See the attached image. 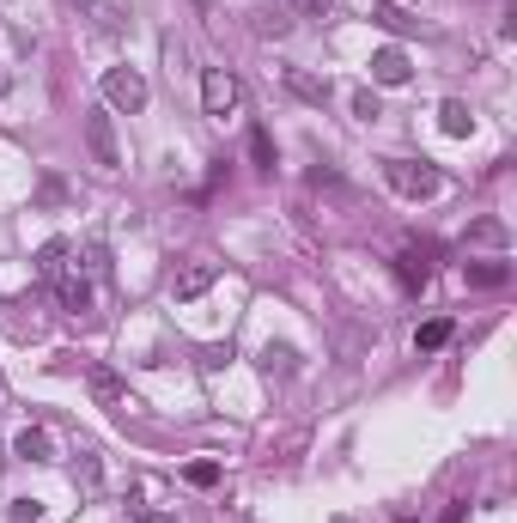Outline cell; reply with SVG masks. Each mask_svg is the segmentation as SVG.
Instances as JSON below:
<instances>
[{"label": "cell", "mask_w": 517, "mask_h": 523, "mask_svg": "<svg viewBox=\"0 0 517 523\" xmlns=\"http://www.w3.org/2000/svg\"><path fill=\"white\" fill-rule=\"evenodd\" d=\"M384 177H390V189H396V195H408V201H426V195L445 189L438 165H426V159H384Z\"/></svg>", "instance_id": "6da1fadb"}, {"label": "cell", "mask_w": 517, "mask_h": 523, "mask_svg": "<svg viewBox=\"0 0 517 523\" xmlns=\"http://www.w3.org/2000/svg\"><path fill=\"white\" fill-rule=\"evenodd\" d=\"M201 110L207 116H238L244 110V80L232 67H207L201 73Z\"/></svg>", "instance_id": "7a4b0ae2"}, {"label": "cell", "mask_w": 517, "mask_h": 523, "mask_svg": "<svg viewBox=\"0 0 517 523\" xmlns=\"http://www.w3.org/2000/svg\"><path fill=\"white\" fill-rule=\"evenodd\" d=\"M146 98H153V92H146V80H140L134 67H110V73H104V104H110V110L140 116V110H146Z\"/></svg>", "instance_id": "3957f363"}, {"label": "cell", "mask_w": 517, "mask_h": 523, "mask_svg": "<svg viewBox=\"0 0 517 523\" xmlns=\"http://www.w3.org/2000/svg\"><path fill=\"white\" fill-rule=\"evenodd\" d=\"M86 146H92V165H104V171H116L122 165V146H116V128H110V116L98 110V116H86Z\"/></svg>", "instance_id": "277c9868"}, {"label": "cell", "mask_w": 517, "mask_h": 523, "mask_svg": "<svg viewBox=\"0 0 517 523\" xmlns=\"http://www.w3.org/2000/svg\"><path fill=\"white\" fill-rule=\"evenodd\" d=\"M92 402H98V408H110V414H128V408H134V396H128V384L116 378V371H104V365L92 371Z\"/></svg>", "instance_id": "5b68a950"}, {"label": "cell", "mask_w": 517, "mask_h": 523, "mask_svg": "<svg viewBox=\"0 0 517 523\" xmlns=\"http://www.w3.org/2000/svg\"><path fill=\"white\" fill-rule=\"evenodd\" d=\"M408 73H414V67H408V55H402L396 43H384V49L372 55V86H408Z\"/></svg>", "instance_id": "8992f818"}, {"label": "cell", "mask_w": 517, "mask_h": 523, "mask_svg": "<svg viewBox=\"0 0 517 523\" xmlns=\"http://www.w3.org/2000/svg\"><path fill=\"white\" fill-rule=\"evenodd\" d=\"M213 280H219V262H189V268H177L171 292H177V298H201Z\"/></svg>", "instance_id": "52a82bcc"}, {"label": "cell", "mask_w": 517, "mask_h": 523, "mask_svg": "<svg viewBox=\"0 0 517 523\" xmlns=\"http://www.w3.org/2000/svg\"><path fill=\"white\" fill-rule=\"evenodd\" d=\"M13 457H25V463H55V438H49L43 426H25V432L13 438Z\"/></svg>", "instance_id": "ba28073f"}, {"label": "cell", "mask_w": 517, "mask_h": 523, "mask_svg": "<svg viewBox=\"0 0 517 523\" xmlns=\"http://www.w3.org/2000/svg\"><path fill=\"white\" fill-rule=\"evenodd\" d=\"M438 128H445L451 140H469V134H475V116H469V104H463V98H445V104H438Z\"/></svg>", "instance_id": "9c48e42d"}, {"label": "cell", "mask_w": 517, "mask_h": 523, "mask_svg": "<svg viewBox=\"0 0 517 523\" xmlns=\"http://www.w3.org/2000/svg\"><path fill=\"white\" fill-rule=\"evenodd\" d=\"M372 25H384L390 37H408V31H414L420 19H414V13H402L396 0H372Z\"/></svg>", "instance_id": "30bf717a"}, {"label": "cell", "mask_w": 517, "mask_h": 523, "mask_svg": "<svg viewBox=\"0 0 517 523\" xmlns=\"http://www.w3.org/2000/svg\"><path fill=\"white\" fill-rule=\"evenodd\" d=\"M55 286H61V305H67L73 317H92V286H86L80 274H61Z\"/></svg>", "instance_id": "8fae6325"}, {"label": "cell", "mask_w": 517, "mask_h": 523, "mask_svg": "<svg viewBox=\"0 0 517 523\" xmlns=\"http://www.w3.org/2000/svg\"><path fill=\"white\" fill-rule=\"evenodd\" d=\"M262 371H268V378H292V371H299V353H292L286 341H268L262 347Z\"/></svg>", "instance_id": "7c38bea8"}, {"label": "cell", "mask_w": 517, "mask_h": 523, "mask_svg": "<svg viewBox=\"0 0 517 523\" xmlns=\"http://www.w3.org/2000/svg\"><path fill=\"white\" fill-rule=\"evenodd\" d=\"M426 256H432V244H426V250H402V256H396L402 286H426V274H432V262H426Z\"/></svg>", "instance_id": "4fadbf2b"}, {"label": "cell", "mask_w": 517, "mask_h": 523, "mask_svg": "<svg viewBox=\"0 0 517 523\" xmlns=\"http://www.w3.org/2000/svg\"><path fill=\"white\" fill-rule=\"evenodd\" d=\"M73 481H80V493L92 499L98 487H104V469H98V451H80V457H73Z\"/></svg>", "instance_id": "5bb4252c"}, {"label": "cell", "mask_w": 517, "mask_h": 523, "mask_svg": "<svg viewBox=\"0 0 517 523\" xmlns=\"http://www.w3.org/2000/svg\"><path fill=\"white\" fill-rule=\"evenodd\" d=\"M37 274H43V280H61V274H67V244H61V238H49V244L37 250Z\"/></svg>", "instance_id": "9a60e30c"}, {"label": "cell", "mask_w": 517, "mask_h": 523, "mask_svg": "<svg viewBox=\"0 0 517 523\" xmlns=\"http://www.w3.org/2000/svg\"><path fill=\"white\" fill-rule=\"evenodd\" d=\"M286 86L299 92V98H311V104H323V98H329V86L317 80V73H305V67H286Z\"/></svg>", "instance_id": "2e32d148"}, {"label": "cell", "mask_w": 517, "mask_h": 523, "mask_svg": "<svg viewBox=\"0 0 517 523\" xmlns=\"http://www.w3.org/2000/svg\"><path fill=\"white\" fill-rule=\"evenodd\" d=\"M445 341H451V323H445V317H432V323H420V335H414V347H420V353H438V347H445Z\"/></svg>", "instance_id": "e0dca14e"}, {"label": "cell", "mask_w": 517, "mask_h": 523, "mask_svg": "<svg viewBox=\"0 0 517 523\" xmlns=\"http://www.w3.org/2000/svg\"><path fill=\"white\" fill-rule=\"evenodd\" d=\"M511 268L505 262H469V286H505Z\"/></svg>", "instance_id": "ac0fdd59"}, {"label": "cell", "mask_w": 517, "mask_h": 523, "mask_svg": "<svg viewBox=\"0 0 517 523\" xmlns=\"http://www.w3.org/2000/svg\"><path fill=\"white\" fill-rule=\"evenodd\" d=\"M250 159H256L262 171H274V140H268V128H250Z\"/></svg>", "instance_id": "d6986e66"}, {"label": "cell", "mask_w": 517, "mask_h": 523, "mask_svg": "<svg viewBox=\"0 0 517 523\" xmlns=\"http://www.w3.org/2000/svg\"><path fill=\"white\" fill-rule=\"evenodd\" d=\"M469 238H475V244H505V226H499V219H475Z\"/></svg>", "instance_id": "ffe728a7"}, {"label": "cell", "mask_w": 517, "mask_h": 523, "mask_svg": "<svg viewBox=\"0 0 517 523\" xmlns=\"http://www.w3.org/2000/svg\"><path fill=\"white\" fill-rule=\"evenodd\" d=\"M7 517H13V523H37V517H43V499H13Z\"/></svg>", "instance_id": "44dd1931"}, {"label": "cell", "mask_w": 517, "mask_h": 523, "mask_svg": "<svg viewBox=\"0 0 517 523\" xmlns=\"http://www.w3.org/2000/svg\"><path fill=\"white\" fill-rule=\"evenodd\" d=\"M183 475H189V487H213L219 481V463H189Z\"/></svg>", "instance_id": "7402d4cb"}, {"label": "cell", "mask_w": 517, "mask_h": 523, "mask_svg": "<svg viewBox=\"0 0 517 523\" xmlns=\"http://www.w3.org/2000/svg\"><path fill=\"white\" fill-rule=\"evenodd\" d=\"M329 7H335V0H292V13H299V19H329Z\"/></svg>", "instance_id": "603a6c76"}, {"label": "cell", "mask_w": 517, "mask_h": 523, "mask_svg": "<svg viewBox=\"0 0 517 523\" xmlns=\"http://www.w3.org/2000/svg\"><path fill=\"white\" fill-rule=\"evenodd\" d=\"M353 116H359V122H378L384 110H378V98H372V92H359V98H353Z\"/></svg>", "instance_id": "cb8c5ba5"}, {"label": "cell", "mask_w": 517, "mask_h": 523, "mask_svg": "<svg viewBox=\"0 0 517 523\" xmlns=\"http://www.w3.org/2000/svg\"><path fill=\"white\" fill-rule=\"evenodd\" d=\"M226 359H232V347H201V371H219Z\"/></svg>", "instance_id": "d4e9b609"}, {"label": "cell", "mask_w": 517, "mask_h": 523, "mask_svg": "<svg viewBox=\"0 0 517 523\" xmlns=\"http://www.w3.org/2000/svg\"><path fill=\"white\" fill-rule=\"evenodd\" d=\"M134 523H171V517H134Z\"/></svg>", "instance_id": "484cf974"}, {"label": "cell", "mask_w": 517, "mask_h": 523, "mask_svg": "<svg viewBox=\"0 0 517 523\" xmlns=\"http://www.w3.org/2000/svg\"><path fill=\"white\" fill-rule=\"evenodd\" d=\"M0 469H7V451H0Z\"/></svg>", "instance_id": "4316f807"}, {"label": "cell", "mask_w": 517, "mask_h": 523, "mask_svg": "<svg viewBox=\"0 0 517 523\" xmlns=\"http://www.w3.org/2000/svg\"><path fill=\"white\" fill-rule=\"evenodd\" d=\"M80 7H98V0H80Z\"/></svg>", "instance_id": "83f0119b"}]
</instances>
